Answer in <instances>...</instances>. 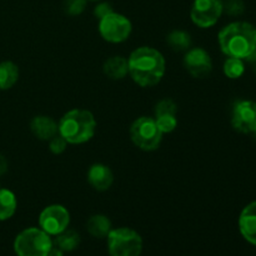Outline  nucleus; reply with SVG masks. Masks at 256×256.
<instances>
[{
  "instance_id": "f257e3e1",
  "label": "nucleus",
  "mask_w": 256,
  "mask_h": 256,
  "mask_svg": "<svg viewBox=\"0 0 256 256\" xmlns=\"http://www.w3.org/2000/svg\"><path fill=\"white\" fill-rule=\"evenodd\" d=\"M218 42L226 56L256 60V28L246 22H235L220 30Z\"/></svg>"
},
{
  "instance_id": "f03ea898",
  "label": "nucleus",
  "mask_w": 256,
  "mask_h": 256,
  "mask_svg": "<svg viewBox=\"0 0 256 256\" xmlns=\"http://www.w3.org/2000/svg\"><path fill=\"white\" fill-rule=\"evenodd\" d=\"M129 75L142 88L159 84L165 74V59L160 52L150 46H140L128 59Z\"/></svg>"
},
{
  "instance_id": "7ed1b4c3",
  "label": "nucleus",
  "mask_w": 256,
  "mask_h": 256,
  "mask_svg": "<svg viewBox=\"0 0 256 256\" xmlns=\"http://www.w3.org/2000/svg\"><path fill=\"white\" fill-rule=\"evenodd\" d=\"M96 122L88 110L72 109L62 115L58 124V132L68 144H84L95 134Z\"/></svg>"
},
{
  "instance_id": "20e7f679",
  "label": "nucleus",
  "mask_w": 256,
  "mask_h": 256,
  "mask_svg": "<svg viewBox=\"0 0 256 256\" xmlns=\"http://www.w3.org/2000/svg\"><path fill=\"white\" fill-rule=\"evenodd\" d=\"M52 246V236L40 228H28L14 240L16 256H48Z\"/></svg>"
},
{
  "instance_id": "39448f33",
  "label": "nucleus",
  "mask_w": 256,
  "mask_h": 256,
  "mask_svg": "<svg viewBox=\"0 0 256 256\" xmlns=\"http://www.w3.org/2000/svg\"><path fill=\"white\" fill-rule=\"evenodd\" d=\"M108 252L110 256H140L142 239L140 234L130 228L112 229L108 235Z\"/></svg>"
},
{
  "instance_id": "423d86ee",
  "label": "nucleus",
  "mask_w": 256,
  "mask_h": 256,
  "mask_svg": "<svg viewBox=\"0 0 256 256\" xmlns=\"http://www.w3.org/2000/svg\"><path fill=\"white\" fill-rule=\"evenodd\" d=\"M162 135L154 118L140 116L130 126V139L135 146L144 152L156 150L162 142Z\"/></svg>"
},
{
  "instance_id": "0eeeda50",
  "label": "nucleus",
  "mask_w": 256,
  "mask_h": 256,
  "mask_svg": "<svg viewBox=\"0 0 256 256\" xmlns=\"http://www.w3.org/2000/svg\"><path fill=\"white\" fill-rule=\"evenodd\" d=\"M132 30V22L119 12H112L99 20L100 35L102 39L112 44H119L129 39Z\"/></svg>"
},
{
  "instance_id": "6e6552de",
  "label": "nucleus",
  "mask_w": 256,
  "mask_h": 256,
  "mask_svg": "<svg viewBox=\"0 0 256 256\" xmlns=\"http://www.w3.org/2000/svg\"><path fill=\"white\" fill-rule=\"evenodd\" d=\"M222 0H194L190 18L196 26L202 29L212 28L224 12Z\"/></svg>"
},
{
  "instance_id": "1a4fd4ad",
  "label": "nucleus",
  "mask_w": 256,
  "mask_h": 256,
  "mask_svg": "<svg viewBox=\"0 0 256 256\" xmlns=\"http://www.w3.org/2000/svg\"><path fill=\"white\" fill-rule=\"evenodd\" d=\"M70 224V214L62 205L52 204L45 208L39 215V226L50 236H56L68 229Z\"/></svg>"
},
{
  "instance_id": "9d476101",
  "label": "nucleus",
  "mask_w": 256,
  "mask_h": 256,
  "mask_svg": "<svg viewBox=\"0 0 256 256\" xmlns=\"http://www.w3.org/2000/svg\"><path fill=\"white\" fill-rule=\"evenodd\" d=\"M232 124L236 132L250 134L256 132V102L252 100H240L234 105Z\"/></svg>"
},
{
  "instance_id": "9b49d317",
  "label": "nucleus",
  "mask_w": 256,
  "mask_h": 256,
  "mask_svg": "<svg viewBox=\"0 0 256 256\" xmlns=\"http://www.w3.org/2000/svg\"><path fill=\"white\" fill-rule=\"evenodd\" d=\"M184 66L192 76L196 79L206 78L212 70V62L209 52L202 48H190L184 56Z\"/></svg>"
},
{
  "instance_id": "f8f14e48",
  "label": "nucleus",
  "mask_w": 256,
  "mask_h": 256,
  "mask_svg": "<svg viewBox=\"0 0 256 256\" xmlns=\"http://www.w3.org/2000/svg\"><path fill=\"white\" fill-rule=\"evenodd\" d=\"M239 230L249 244L256 246V202L248 204L240 212Z\"/></svg>"
},
{
  "instance_id": "ddd939ff",
  "label": "nucleus",
  "mask_w": 256,
  "mask_h": 256,
  "mask_svg": "<svg viewBox=\"0 0 256 256\" xmlns=\"http://www.w3.org/2000/svg\"><path fill=\"white\" fill-rule=\"evenodd\" d=\"M88 182L98 192H106L112 185L114 175L106 165L94 164L88 172Z\"/></svg>"
},
{
  "instance_id": "4468645a",
  "label": "nucleus",
  "mask_w": 256,
  "mask_h": 256,
  "mask_svg": "<svg viewBox=\"0 0 256 256\" xmlns=\"http://www.w3.org/2000/svg\"><path fill=\"white\" fill-rule=\"evenodd\" d=\"M30 129L32 134L40 140L49 142L58 134V124L52 118L46 115H38L30 122Z\"/></svg>"
},
{
  "instance_id": "2eb2a0df",
  "label": "nucleus",
  "mask_w": 256,
  "mask_h": 256,
  "mask_svg": "<svg viewBox=\"0 0 256 256\" xmlns=\"http://www.w3.org/2000/svg\"><path fill=\"white\" fill-rule=\"evenodd\" d=\"M102 72L108 78L112 80H122L129 74L128 59L122 56H112L105 60L102 65Z\"/></svg>"
},
{
  "instance_id": "dca6fc26",
  "label": "nucleus",
  "mask_w": 256,
  "mask_h": 256,
  "mask_svg": "<svg viewBox=\"0 0 256 256\" xmlns=\"http://www.w3.org/2000/svg\"><path fill=\"white\" fill-rule=\"evenodd\" d=\"M112 222L108 216L102 214L92 215L89 218L86 222V230L92 236L98 238V239H102L109 235L112 232Z\"/></svg>"
},
{
  "instance_id": "f3484780",
  "label": "nucleus",
  "mask_w": 256,
  "mask_h": 256,
  "mask_svg": "<svg viewBox=\"0 0 256 256\" xmlns=\"http://www.w3.org/2000/svg\"><path fill=\"white\" fill-rule=\"evenodd\" d=\"M19 79V68L12 62H0V90H9Z\"/></svg>"
},
{
  "instance_id": "a211bd4d",
  "label": "nucleus",
  "mask_w": 256,
  "mask_h": 256,
  "mask_svg": "<svg viewBox=\"0 0 256 256\" xmlns=\"http://www.w3.org/2000/svg\"><path fill=\"white\" fill-rule=\"evenodd\" d=\"M16 208L18 202L14 192L0 188V222H5L14 216Z\"/></svg>"
},
{
  "instance_id": "6ab92c4d",
  "label": "nucleus",
  "mask_w": 256,
  "mask_h": 256,
  "mask_svg": "<svg viewBox=\"0 0 256 256\" xmlns=\"http://www.w3.org/2000/svg\"><path fill=\"white\" fill-rule=\"evenodd\" d=\"M52 244L59 248V249H62L64 252H69L79 246L80 236L74 230L66 229L55 236V240L52 242Z\"/></svg>"
},
{
  "instance_id": "aec40b11",
  "label": "nucleus",
  "mask_w": 256,
  "mask_h": 256,
  "mask_svg": "<svg viewBox=\"0 0 256 256\" xmlns=\"http://www.w3.org/2000/svg\"><path fill=\"white\" fill-rule=\"evenodd\" d=\"M169 46L175 52H188L192 48V36L182 30H174L166 36Z\"/></svg>"
},
{
  "instance_id": "412c9836",
  "label": "nucleus",
  "mask_w": 256,
  "mask_h": 256,
  "mask_svg": "<svg viewBox=\"0 0 256 256\" xmlns=\"http://www.w3.org/2000/svg\"><path fill=\"white\" fill-rule=\"evenodd\" d=\"M245 72V64L242 59L228 58L224 62V74L229 79H239Z\"/></svg>"
},
{
  "instance_id": "4be33fe9",
  "label": "nucleus",
  "mask_w": 256,
  "mask_h": 256,
  "mask_svg": "<svg viewBox=\"0 0 256 256\" xmlns=\"http://www.w3.org/2000/svg\"><path fill=\"white\" fill-rule=\"evenodd\" d=\"M154 119L162 134L174 132L178 125L176 115H162V116H155Z\"/></svg>"
},
{
  "instance_id": "5701e85b",
  "label": "nucleus",
  "mask_w": 256,
  "mask_h": 256,
  "mask_svg": "<svg viewBox=\"0 0 256 256\" xmlns=\"http://www.w3.org/2000/svg\"><path fill=\"white\" fill-rule=\"evenodd\" d=\"M178 106L172 99H162L155 106V116L162 115H176Z\"/></svg>"
},
{
  "instance_id": "b1692460",
  "label": "nucleus",
  "mask_w": 256,
  "mask_h": 256,
  "mask_svg": "<svg viewBox=\"0 0 256 256\" xmlns=\"http://www.w3.org/2000/svg\"><path fill=\"white\" fill-rule=\"evenodd\" d=\"M64 12L70 16L80 15L85 10L86 0H64Z\"/></svg>"
},
{
  "instance_id": "393cba45",
  "label": "nucleus",
  "mask_w": 256,
  "mask_h": 256,
  "mask_svg": "<svg viewBox=\"0 0 256 256\" xmlns=\"http://www.w3.org/2000/svg\"><path fill=\"white\" fill-rule=\"evenodd\" d=\"M66 140H65L59 132H58L54 138H52V139L49 140V149L52 154L59 155L62 154V152H64L65 149H66Z\"/></svg>"
},
{
  "instance_id": "a878e982",
  "label": "nucleus",
  "mask_w": 256,
  "mask_h": 256,
  "mask_svg": "<svg viewBox=\"0 0 256 256\" xmlns=\"http://www.w3.org/2000/svg\"><path fill=\"white\" fill-rule=\"evenodd\" d=\"M224 8V12L226 14L232 15V16H236L244 12L245 5L242 2V0H228V2L225 5H222Z\"/></svg>"
},
{
  "instance_id": "bb28decb",
  "label": "nucleus",
  "mask_w": 256,
  "mask_h": 256,
  "mask_svg": "<svg viewBox=\"0 0 256 256\" xmlns=\"http://www.w3.org/2000/svg\"><path fill=\"white\" fill-rule=\"evenodd\" d=\"M112 12H114V10H112V6L109 2H100V4H98L96 6H95L94 15L100 20L104 16H106V15L112 14Z\"/></svg>"
},
{
  "instance_id": "cd10ccee",
  "label": "nucleus",
  "mask_w": 256,
  "mask_h": 256,
  "mask_svg": "<svg viewBox=\"0 0 256 256\" xmlns=\"http://www.w3.org/2000/svg\"><path fill=\"white\" fill-rule=\"evenodd\" d=\"M8 166H9V164H8L6 158L2 154H0V176L8 172Z\"/></svg>"
},
{
  "instance_id": "c85d7f7f",
  "label": "nucleus",
  "mask_w": 256,
  "mask_h": 256,
  "mask_svg": "<svg viewBox=\"0 0 256 256\" xmlns=\"http://www.w3.org/2000/svg\"><path fill=\"white\" fill-rule=\"evenodd\" d=\"M48 256H64V252H62V249H59L58 246H55L54 244H52V249H50L49 254H48Z\"/></svg>"
},
{
  "instance_id": "c756f323",
  "label": "nucleus",
  "mask_w": 256,
  "mask_h": 256,
  "mask_svg": "<svg viewBox=\"0 0 256 256\" xmlns=\"http://www.w3.org/2000/svg\"><path fill=\"white\" fill-rule=\"evenodd\" d=\"M92 2H98V0H92Z\"/></svg>"
},
{
  "instance_id": "7c9ffc66",
  "label": "nucleus",
  "mask_w": 256,
  "mask_h": 256,
  "mask_svg": "<svg viewBox=\"0 0 256 256\" xmlns=\"http://www.w3.org/2000/svg\"><path fill=\"white\" fill-rule=\"evenodd\" d=\"M255 134H256V132H255Z\"/></svg>"
}]
</instances>
